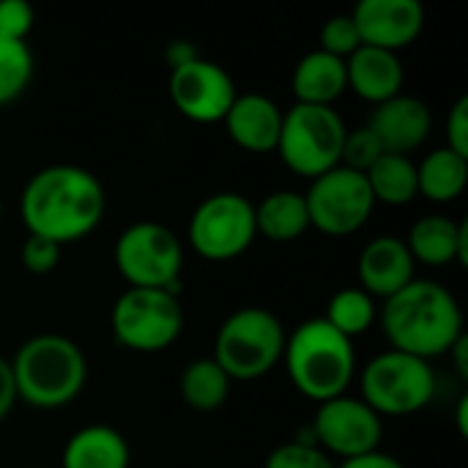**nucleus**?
<instances>
[{
    "label": "nucleus",
    "mask_w": 468,
    "mask_h": 468,
    "mask_svg": "<svg viewBox=\"0 0 468 468\" xmlns=\"http://www.w3.org/2000/svg\"><path fill=\"white\" fill-rule=\"evenodd\" d=\"M346 132V121L335 107L293 104L282 112L277 154L291 173L313 181L340 165Z\"/></svg>",
    "instance_id": "8"
},
{
    "label": "nucleus",
    "mask_w": 468,
    "mask_h": 468,
    "mask_svg": "<svg viewBox=\"0 0 468 468\" xmlns=\"http://www.w3.org/2000/svg\"><path fill=\"white\" fill-rule=\"evenodd\" d=\"M60 250L58 244L47 241V239H38V236H25L22 247H19V263L27 274H36V277H44V274H52L60 263Z\"/></svg>",
    "instance_id": "31"
},
{
    "label": "nucleus",
    "mask_w": 468,
    "mask_h": 468,
    "mask_svg": "<svg viewBox=\"0 0 468 468\" xmlns=\"http://www.w3.org/2000/svg\"><path fill=\"white\" fill-rule=\"evenodd\" d=\"M282 365L296 392L318 406L348 395V387L356 378L354 343L335 332L324 318H310L288 335Z\"/></svg>",
    "instance_id": "4"
},
{
    "label": "nucleus",
    "mask_w": 468,
    "mask_h": 468,
    "mask_svg": "<svg viewBox=\"0 0 468 468\" xmlns=\"http://www.w3.org/2000/svg\"><path fill=\"white\" fill-rule=\"evenodd\" d=\"M367 186L373 192L376 203L384 206H409L411 200L420 197L417 189V165L411 156H398V154H384L367 173Z\"/></svg>",
    "instance_id": "25"
},
{
    "label": "nucleus",
    "mask_w": 468,
    "mask_h": 468,
    "mask_svg": "<svg viewBox=\"0 0 468 468\" xmlns=\"http://www.w3.org/2000/svg\"><path fill=\"white\" fill-rule=\"evenodd\" d=\"M447 148L468 159V96H461L447 118Z\"/></svg>",
    "instance_id": "33"
},
{
    "label": "nucleus",
    "mask_w": 468,
    "mask_h": 468,
    "mask_svg": "<svg viewBox=\"0 0 468 468\" xmlns=\"http://www.w3.org/2000/svg\"><path fill=\"white\" fill-rule=\"evenodd\" d=\"M165 58H167L170 69H176V66L189 63V60H195V58H200V55H197V49H195L189 41H173V44H167Z\"/></svg>",
    "instance_id": "36"
},
{
    "label": "nucleus",
    "mask_w": 468,
    "mask_h": 468,
    "mask_svg": "<svg viewBox=\"0 0 468 468\" xmlns=\"http://www.w3.org/2000/svg\"><path fill=\"white\" fill-rule=\"evenodd\" d=\"M132 450L112 425H85L69 436L60 468H129Z\"/></svg>",
    "instance_id": "21"
},
{
    "label": "nucleus",
    "mask_w": 468,
    "mask_h": 468,
    "mask_svg": "<svg viewBox=\"0 0 468 468\" xmlns=\"http://www.w3.org/2000/svg\"><path fill=\"white\" fill-rule=\"evenodd\" d=\"M115 269L129 288H151V291H173L181 288L184 271V247L181 239L159 222L140 219L129 225L112 250Z\"/></svg>",
    "instance_id": "9"
},
{
    "label": "nucleus",
    "mask_w": 468,
    "mask_h": 468,
    "mask_svg": "<svg viewBox=\"0 0 468 468\" xmlns=\"http://www.w3.org/2000/svg\"><path fill=\"white\" fill-rule=\"evenodd\" d=\"M36 25V11L25 0H0V36L11 41H27Z\"/></svg>",
    "instance_id": "32"
},
{
    "label": "nucleus",
    "mask_w": 468,
    "mask_h": 468,
    "mask_svg": "<svg viewBox=\"0 0 468 468\" xmlns=\"http://www.w3.org/2000/svg\"><path fill=\"white\" fill-rule=\"evenodd\" d=\"M362 47L400 52L425 30V8L420 0H362L351 11Z\"/></svg>",
    "instance_id": "14"
},
{
    "label": "nucleus",
    "mask_w": 468,
    "mask_h": 468,
    "mask_svg": "<svg viewBox=\"0 0 468 468\" xmlns=\"http://www.w3.org/2000/svg\"><path fill=\"white\" fill-rule=\"evenodd\" d=\"M414 258L400 236H378L365 244L356 261L359 288L373 299H392L400 293L414 277Z\"/></svg>",
    "instance_id": "16"
},
{
    "label": "nucleus",
    "mask_w": 468,
    "mask_h": 468,
    "mask_svg": "<svg viewBox=\"0 0 468 468\" xmlns=\"http://www.w3.org/2000/svg\"><path fill=\"white\" fill-rule=\"evenodd\" d=\"M304 200H307L310 228L332 239H346L359 233L370 222L376 208L367 178L340 165L313 178L310 189L304 192Z\"/></svg>",
    "instance_id": "11"
},
{
    "label": "nucleus",
    "mask_w": 468,
    "mask_h": 468,
    "mask_svg": "<svg viewBox=\"0 0 468 468\" xmlns=\"http://www.w3.org/2000/svg\"><path fill=\"white\" fill-rule=\"evenodd\" d=\"M455 420H458V433L466 439L468 436V398L463 395L461 403H458V411H455Z\"/></svg>",
    "instance_id": "38"
},
{
    "label": "nucleus",
    "mask_w": 468,
    "mask_h": 468,
    "mask_svg": "<svg viewBox=\"0 0 468 468\" xmlns=\"http://www.w3.org/2000/svg\"><path fill=\"white\" fill-rule=\"evenodd\" d=\"M233 381L225 376V370L208 356V359H195L181 370L178 378V395L181 400L200 414L217 411L228 403Z\"/></svg>",
    "instance_id": "24"
},
{
    "label": "nucleus",
    "mask_w": 468,
    "mask_h": 468,
    "mask_svg": "<svg viewBox=\"0 0 468 468\" xmlns=\"http://www.w3.org/2000/svg\"><path fill=\"white\" fill-rule=\"evenodd\" d=\"M8 362L16 400L38 411H58L74 403L88 384V359L66 335H33Z\"/></svg>",
    "instance_id": "3"
},
{
    "label": "nucleus",
    "mask_w": 468,
    "mask_h": 468,
    "mask_svg": "<svg viewBox=\"0 0 468 468\" xmlns=\"http://www.w3.org/2000/svg\"><path fill=\"white\" fill-rule=\"evenodd\" d=\"M414 263H425L431 269L444 266H468V225L455 222L444 214H428L417 219L403 239Z\"/></svg>",
    "instance_id": "18"
},
{
    "label": "nucleus",
    "mask_w": 468,
    "mask_h": 468,
    "mask_svg": "<svg viewBox=\"0 0 468 468\" xmlns=\"http://www.w3.org/2000/svg\"><path fill=\"white\" fill-rule=\"evenodd\" d=\"M291 90L296 104H310V107H335L337 99L348 90V77H346V60L335 58L324 49L307 52L291 77Z\"/></svg>",
    "instance_id": "20"
},
{
    "label": "nucleus",
    "mask_w": 468,
    "mask_h": 468,
    "mask_svg": "<svg viewBox=\"0 0 468 468\" xmlns=\"http://www.w3.org/2000/svg\"><path fill=\"white\" fill-rule=\"evenodd\" d=\"M228 137L247 154H271L282 132V110L263 93H241L225 115Z\"/></svg>",
    "instance_id": "17"
},
{
    "label": "nucleus",
    "mask_w": 468,
    "mask_h": 468,
    "mask_svg": "<svg viewBox=\"0 0 468 468\" xmlns=\"http://www.w3.org/2000/svg\"><path fill=\"white\" fill-rule=\"evenodd\" d=\"M107 211V195L96 173L80 165H49L27 178L19 195V219L27 236L58 247L90 236Z\"/></svg>",
    "instance_id": "1"
},
{
    "label": "nucleus",
    "mask_w": 468,
    "mask_h": 468,
    "mask_svg": "<svg viewBox=\"0 0 468 468\" xmlns=\"http://www.w3.org/2000/svg\"><path fill=\"white\" fill-rule=\"evenodd\" d=\"M110 329L115 343L126 351H167L184 332L181 296L173 291L126 288L110 310Z\"/></svg>",
    "instance_id": "6"
},
{
    "label": "nucleus",
    "mask_w": 468,
    "mask_h": 468,
    "mask_svg": "<svg viewBox=\"0 0 468 468\" xmlns=\"http://www.w3.org/2000/svg\"><path fill=\"white\" fill-rule=\"evenodd\" d=\"M367 129L376 134L384 154L409 156L428 143L433 129V115L422 99L400 93L373 110Z\"/></svg>",
    "instance_id": "15"
},
{
    "label": "nucleus",
    "mask_w": 468,
    "mask_h": 468,
    "mask_svg": "<svg viewBox=\"0 0 468 468\" xmlns=\"http://www.w3.org/2000/svg\"><path fill=\"white\" fill-rule=\"evenodd\" d=\"M263 468H337V463L326 452H321L315 444L293 439L288 444L274 447Z\"/></svg>",
    "instance_id": "29"
},
{
    "label": "nucleus",
    "mask_w": 468,
    "mask_h": 468,
    "mask_svg": "<svg viewBox=\"0 0 468 468\" xmlns=\"http://www.w3.org/2000/svg\"><path fill=\"white\" fill-rule=\"evenodd\" d=\"M468 159L458 156L455 151L433 148L417 165V189L431 203H452L466 192Z\"/></svg>",
    "instance_id": "23"
},
{
    "label": "nucleus",
    "mask_w": 468,
    "mask_h": 468,
    "mask_svg": "<svg viewBox=\"0 0 468 468\" xmlns=\"http://www.w3.org/2000/svg\"><path fill=\"white\" fill-rule=\"evenodd\" d=\"M33 80V52L27 41L0 36V107L14 104Z\"/></svg>",
    "instance_id": "27"
},
{
    "label": "nucleus",
    "mask_w": 468,
    "mask_h": 468,
    "mask_svg": "<svg viewBox=\"0 0 468 468\" xmlns=\"http://www.w3.org/2000/svg\"><path fill=\"white\" fill-rule=\"evenodd\" d=\"M310 436L321 452L343 463L376 452L384 439V422L362 398L340 395L318 406Z\"/></svg>",
    "instance_id": "12"
},
{
    "label": "nucleus",
    "mask_w": 468,
    "mask_h": 468,
    "mask_svg": "<svg viewBox=\"0 0 468 468\" xmlns=\"http://www.w3.org/2000/svg\"><path fill=\"white\" fill-rule=\"evenodd\" d=\"M359 392L381 420L411 417L436 398V373L425 359L400 351H384L362 367Z\"/></svg>",
    "instance_id": "7"
},
{
    "label": "nucleus",
    "mask_w": 468,
    "mask_h": 468,
    "mask_svg": "<svg viewBox=\"0 0 468 468\" xmlns=\"http://www.w3.org/2000/svg\"><path fill=\"white\" fill-rule=\"evenodd\" d=\"M359 47H362V41H359L351 14H337V16L326 19V25L321 27V49L324 52L348 60Z\"/></svg>",
    "instance_id": "30"
},
{
    "label": "nucleus",
    "mask_w": 468,
    "mask_h": 468,
    "mask_svg": "<svg viewBox=\"0 0 468 468\" xmlns=\"http://www.w3.org/2000/svg\"><path fill=\"white\" fill-rule=\"evenodd\" d=\"M450 356H452V367H455V373L466 381L468 378V337L463 335V337H458L455 340V346L447 351Z\"/></svg>",
    "instance_id": "37"
},
{
    "label": "nucleus",
    "mask_w": 468,
    "mask_h": 468,
    "mask_svg": "<svg viewBox=\"0 0 468 468\" xmlns=\"http://www.w3.org/2000/svg\"><path fill=\"white\" fill-rule=\"evenodd\" d=\"M258 239L255 203L241 192H217L197 203L189 217L186 241L211 263L241 258Z\"/></svg>",
    "instance_id": "10"
},
{
    "label": "nucleus",
    "mask_w": 468,
    "mask_h": 468,
    "mask_svg": "<svg viewBox=\"0 0 468 468\" xmlns=\"http://www.w3.org/2000/svg\"><path fill=\"white\" fill-rule=\"evenodd\" d=\"M378 321L389 351L411 354L417 359L444 356L463 329V310L452 291L433 280H411L400 293L384 302Z\"/></svg>",
    "instance_id": "2"
},
{
    "label": "nucleus",
    "mask_w": 468,
    "mask_h": 468,
    "mask_svg": "<svg viewBox=\"0 0 468 468\" xmlns=\"http://www.w3.org/2000/svg\"><path fill=\"white\" fill-rule=\"evenodd\" d=\"M16 387H14V373H11V362L0 354V422L8 420V414L16 406Z\"/></svg>",
    "instance_id": "34"
},
{
    "label": "nucleus",
    "mask_w": 468,
    "mask_h": 468,
    "mask_svg": "<svg viewBox=\"0 0 468 468\" xmlns=\"http://www.w3.org/2000/svg\"><path fill=\"white\" fill-rule=\"evenodd\" d=\"M346 77H348V90L378 107L403 93L406 69L400 63V55L395 52L359 47L346 60Z\"/></svg>",
    "instance_id": "19"
},
{
    "label": "nucleus",
    "mask_w": 468,
    "mask_h": 468,
    "mask_svg": "<svg viewBox=\"0 0 468 468\" xmlns=\"http://www.w3.org/2000/svg\"><path fill=\"white\" fill-rule=\"evenodd\" d=\"M324 321L335 332H340L343 337H348L354 343V337H362L376 326L378 307H376V299L367 296L359 285L356 288H343L329 299Z\"/></svg>",
    "instance_id": "26"
},
{
    "label": "nucleus",
    "mask_w": 468,
    "mask_h": 468,
    "mask_svg": "<svg viewBox=\"0 0 468 468\" xmlns=\"http://www.w3.org/2000/svg\"><path fill=\"white\" fill-rule=\"evenodd\" d=\"M337 468H406L395 455H387L381 450L370 452V455H359V458H351V461H343Z\"/></svg>",
    "instance_id": "35"
},
{
    "label": "nucleus",
    "mask_w": 468,
    "mask_h": 468,
    "mask_svg": "<svg viewBox=\"0 0 468 468\" xmlns=\"http://www.w3.org/2000/svg\"><path fill=\"white\" fill-rule=\"evenodd\" d=\"M167 90L178 115L192 123H222L239 96L233 77L206 58L170 69Z\"/></svg>",
    "instance_id": "13"
},
{
    "label": "nucleus",
    "mask_w": 468,
    "mask_h": 468,
    "mask_svg": "<svg viewBox=\"0 0 468 468\" xmlns=\"http://www.w3.org/2000/svg\"><path fill=\"white\" fill-rule=\"evenodd\" d=\"M381 156H384V148L367 126L346 132L343 151H340V167H348V170L365 176Z\"/></svg>",
    "instance_id": "28"
},
{
    "label": "nucleus",
    "mask_w": 468,
    "mask_h": 468,
    "mask_svg": "<svg viewBox=\"0 0 468 468\" xmlns=\"http://www.w3.org/2000/svg\"><path fill=\"white\" fill-rule=\"evenodd\" d=\"M285 340V326L271 310L239 307L219 324L211 359L230 381H261L282 362Z\"/></svg>",
    "instance_id": "5"
},
{
    "label": "nucleus",
    "mask_w": 468,
    "mask_h": 468,
    "mask_svg": "<svg viewBox=\"0 0 468 468\" xmlns=\"http://www.w3.org/2000/svg\"><path fill=\"white\" fill-rule=\"evenodd\" d=\"M0 219H3V195H0Z\"/></svg>",
    "instance_id": "39"
},
{
    "label": "nucleus",
    "mask_w": 468,
    "mask_h": 468,
    "mask_svg": "<svg viewBox=\"0 0 468 468\" xmlns=\"http://www.w3.org/2000/svg\"><path fill=\"white\" fill-rule=\"evenodd\" d=\"M255 230H258V236H263L274 244L299 241L310 230V214H307L304 195L293 192V189L269 192L261 203H255Z\"/></svg>",
    "instance_id": "22"
}]
</instances>
